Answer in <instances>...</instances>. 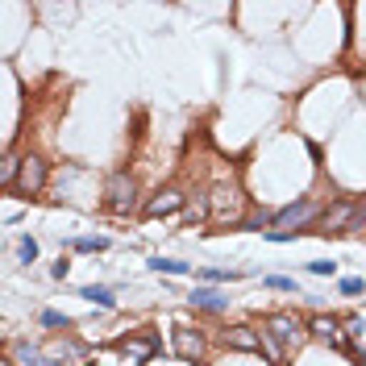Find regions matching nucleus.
<instances>
[{"label": "nucleus", "mask_w": 366, "mask_h": 366, "mask_svg": "<svg viewBox=\"0 0 366 366\" xmlns=\"http://www.w3.org/2000/svg\"><path fill=\"white\" fill-rule=\"evenodd\" d=\"M267 329H270V337H275V342H295V337H300V325H295L292 317H270L267 320Z\"/></svg>", "instance_id": "obj_7"}, {"label": "nucleus", "mask_w": 366, "mask_h": 366, "mask_svg": "<svg viewBox=\"0 0 366 366\" xmlns=\"http://www.w3.org/2000/svg\"><path fill=\"white\" fill-rule=\"evenodd\" d=\"M79 295H83L88 304H96V308H117L113 288H104V283H88V288H79Z\"/></svg>", "instance_id": "obj_8"}, {"label": "nucleus", "mask_w": 366, "mask_h": 366, "mask_svg": "<svg viewBox=\"0 0 366 366\" xmlns=\"http://www.w3.org/2000/svg\"><path fill=\"white\" fill-rule=\"evenodd\" d=\"M175 345H179V354H183V358H195V354H200V337H192L188 329H179V333H175Z\"/></svg>", "instance_id": "obj_13"}, {"label": "nucleus", "mask_w": 366, "mask_h": 366, "mask_svg": "<svg viewBox=\"0 0 366 366\" xmlns=\"http://www.w3.org/2000/svg\"><path fill=\"white\" fill-rule=\"evenodd\" d=\"M308 275H337V263H329V258H317V263H308Z\"/></svg>", "instance_id": "obj_19"}, {"label": "nucleus", "mask_w": 366, "mask_h": 366, "mask_svg": "<svg viewBox=\"0 0 366 366\" xmlns=\"http://www.w3.org/2000/svg\"><path fill=\"white\" fill-rule=\"evenodd\" d=\"M108 238H71V242H67V250H79V254H104V250H108Z\"/></svg>", "instance_id": "obj_12"}, {"label": "nucleus", "mask_w": 366, "mask_h": 366, "mask_svg": "<svg viewBox=\"0 0 366 366\" xmlns=\"http://www.w3.org/2000/svg\"><path fill=\"white\" fill-rule=\"evenodd\" d=\"M146 267L158 270V275H192V267H188V263H179V258H163V254H154Z\"/></svg>", "instance_id": "obj_10"}, {"label": "nucleus", "mask_w": 366, "mask_h": 366, "mask_svg": "<svg viewBox=\"0 0 366 366\" xmlns=\"http://www.w3.org/2000/svg\"><path fill=\"white\" fill-rule=\"evenodd\" d=\"M263 288H270V292H295V295H300L295 279H288V275H263Z\"/></svg>", "instance_id": "obj_15"}, {"label": "nucleus", "mask_w": 366, "mask_h": 366, "mask_svg": "<svg viewBox=\"0 0 366 366\" xmlns=\"http://www.w3.org/2000/svg\"><path fill=\"white\" fill-rule=\"evenodd\" d=\"M104 204H108V213H117V217H129L133 213V204H138V183H133V175L129 171H117L108 179V188H104Z\"/></svg>", "instance_id": "obj_1"}, {"label": "nucleus", "mask_w": 366, "mask_h": 366, "mask_svg": "<svg viewBox=\"0 0 366 366\" xmlns=\"http://www.w3.org/2000/svg\"><path fill=\"white\" fill-rule=\"evenodd\" d=\"M225 342L233 345V350H258V345H263V337H258L250 325H233V329H225Z\"/></svg>", "instance_id": "obj_5"}, {"label": "nucleus", "mask_w": 366, "mask_h": 366, "mask_svg": "<svg viewBox=\"0 0 366 366\" xmlns=\"http://www.w3.org/2000/svg\"><path fill=\"white\" fill-rule=\"evenodd\" d=\"M308 329H312V337H317V342L342 345V333H337V320H333V317H312V325H308Z\"/></svg>", "instance_id": "obj_6"}, {"label": "nucleus", "mask_w": 366, "mask_h": 366, "mask_svg": "<svg viewBox=\"0 0 366 366\" xmlns=\"http://www.w3.org/2000/svg\"><path fill=\"white\" fill-rule=\"evenodd\" d=\"M17 188H21L25 195H38L42 188H46V163H42L38 154L21 158V179H17Z\"/></svg>", "instance_id": "obj_2"}, {"label": "nucleus", "mask_w": 366, "mask_h": 366, "mask_svg": "<svg viewBox=\"0 0 366 366\" xmlns=\"http://www.w3.org/2000/svg\"><path fill=\"white\" fill-rule=\"evenodd\" d=\"M263 238H267V242H275V245H288V242H295V238H300V229H263Z\"/></svg>", "instance_id": "obj_16"}, {"label": "nucleus", "mask_w": 366, "mask_h": 366, "mask_svg": "<svg viewBox=\"0 0 366 366\" xmlns=\"http://www.w3.org/2000/svg\"><path fill=\"white\" fill-rule=\"evenodd\" d=\"M337 292H342V295H362L366 292V279L350 275V279H342V283H337Z\"/></svg>", "instance_id": "obj_17"}, {"label": "nucleus", "mask_w": 366, "mask_h": 366, "mask_svg": "<svg viewBox=\"0 0 366 366\" xmlns=\"http://www.w3.org/2000/svg\"><path fill=\"white\" fill-rule=\"evenodd\" d=\"M4 366H9V362H4Z\"/></svg>", "instance_id": "obj_21"}, {"label": "nucleus", "mask_w": 366, "mask_h": 366, "mask_svg": "<svg viewBox=\"0 0 366 366\" xmlns=\"http://www.w3.org/2000/svg\"><path fill=\"white\" fill-rule=\"evenodd\" d=\"M345 333H354V337H358V333H362V320L350 317V320H345Z\"/></svg>", "instance_id": "obj_20"}, {"label": "nucleus", "mask_w": 366, "mask_h": 366, "mask_svg": "<svg viewBox=\"0 0 366 366\" xmlns=\"http://www.w3.org/2000/svg\"><path fill=\"white\" fill-rule=\"evenodd\" d=\"M42 325H46V329H71V317H67V312H59V308H42Z\"/></svg>", "instance_id": "obj_14"}, {"label": "nucleus", "mask_w": 366, "mask_h": 366, "mask_svg": "<svg viewBox=\"0 0 366 366\" xmlns=\"http://www.w3.org/2000/svg\"><path fill=\"white\" fill-rule=\"evenodd\" d=\"M188 300H192V308H204V312H225V308H229V295L213 292V288H204V283H200Z\"/></svg>", "instance_id": "obj_4"}, {"label": "nucleus", "mask_w": 366, "mask_h": 366, "mask_svg": "<svg viewBox=\"0 0 366 366\" xmlns=\"http://www.w3.org/2000/svg\"><path fill=\"white\" fill-rule=\"evenodd\" d=\"M308 217H317V200H312V195H300L295 204H288V208H279V213H275V220H279L283 229H288V225H295V229H300Z\"/></svg>", "instance_id": "obj_3"}, {"label": "nucleus", "mask_w": 366, "mask_h": 366, "mask_svg": "<svg viewBox=\"0 0 366 366\" xmlns=\"http://www.w3.org/2000/svg\"><path fill=\"white\" fill-rule=\"evenodd\" d=\"M195 279H200V283H233V279H242V270H220V267H200V270H195Z\"/></svg>", "instance_id": "obj_11"}, {"label": "nucleus", "mask_w": 366, "mask_h": 366, "mask_svg": "<svg viewBox=\"0 0 366 366\" xmlns=\"http://www.w3.org/2000/svg\"><path fill=\"white\" fill-rule=\"evenodd\" d=\"M17 254H21V263H34V258H38V242H34V238H21Z\"/></svg>", "instance_id": "obj_18"}, {"label": "nucleus", "mask_w": 366, "mask_h": 366, "mask_svg": "<svg viewBox=\"0 0 366 366\" xmlns=\"http://www.w3.org/2000/svg\"><path fill=\"white\" fill-rule=\"evenodd\" d=\"M179 204H183V195H179V192H163L158 200H150V204H146V217H163V213H175Z\"/></svg>", "instance_id": "obj_9"}]
</instances>
